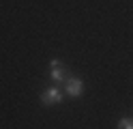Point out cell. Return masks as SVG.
<instances>
[{
  "label": "cell",
  "mask_w": 133,
  "mask_h": 129,
  "mask_svg": "<svg viewBox=\"0 0 133 129\" xmlns=\"http://www.w3.org/2000/svg\"><path fill=\"white\" fill-rule=\"evenodd\" d=\"M60 101H62V93L58 88H54V86L41 93V103H43V106H56V103H60Z\"/></svg>",
  "instance_id": "6da1fadb"
},
{
  "label": "cell",
  "mask_w": 133,
  "mask_h": 129,
  "mask_svg": "<svg viewBox=\"0 0 133 129\" xmlns=\"http://www.w3.org/2000/svg\"><path fill=\"white\" fill-rule=\"evenodd\" d=\"M64 84H66V95H69V97H79V95L84 93V82H82L79 77H69Z\"/></svg>",
  "instance_id": "7a4b0ae2"
},
{
  "label": "cell",
  "mask_w": 133,
  "mask_h": 129,
  "mask_svg": "<svg viewBox=\"0 0 133 129\" xmlns=\"http://www.w3.org/2000/svg\"><path fill=\"white\" fill-rule=\"evenodd\" d=\"M49 75H52L54 82H64L66 80V73H64V69H62V65H60L58 58L49 60Z\"/></svg>",
  "instance_id": "3957f363"
},
{
  "label": "cell",
  "mask_w": 133,
  "mask_h": 129,
  "mask_svg": "<svg viewBox=\"0 0 133 129\" xmlns=\"http://www.w3.org/2000/svg\"><path fill=\"white\" fill-rule=\"evenodd\" d=\"M118 129H133V120L131 118H120L118 120Z\"/></svg>",
  "instance_id": "277c9868"
}]
</instances>
